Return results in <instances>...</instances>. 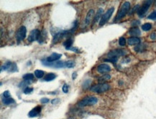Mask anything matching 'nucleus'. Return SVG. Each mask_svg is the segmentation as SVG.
Returning <instances> with one entry per match:
<instances>
[{"instance_id": "9", "label": "nucleus", "mask_w": 156, "mask_h": 119, "mask_svg": "<svg viewBox=\"0 0 156 119\" xmlns=\"http://www.w3.org/2000/svg\"><path fill=\"white\" fill-rule=\"evenodd\" d=\"M40 32L38 30H33L29 34V36L28 38V41L30 42H33L35 41H39L40 37Z\"/></svg>"}, {"instance_id": "13", "label": "nucleus", "mask_w": 156, "mask_h": 119, "mask_svg": "<svg viewBox=\"0 0 156 119\" xmlns=\"http://www.w3.org/2000/svg\"><path fill=\"white\" fill-rule=\"evenodd\" d=\"M61 56H62L61 54H57V53H53L50 56L47 57L46 61L47 62H55L56 61L60 59L61 58Z\"/></svg>"}, {"instance_id": "28", "label": "nucleus", "mask_w": 156, "mask_h": 119, "mask_svg": "<svg viewBox=\"0 0 156 119\" xmlns=\"http://www.w3.org/2000/svg\"><path fill=\"white\" fill-rule=\"evenodd\" d=\"M118 60V58L116 57H112V58H109V59H104V61H109V62H111V63H116Z\"/></svg>"}, {"instance_id": "29", "label": "nucleus", "mask_w": 156, "mask_h": 119, "mask_svg": "<svg viewBox=\"0 0 156 119\" xmlns=\"http://www.w3.org/2000/svg\"><path fill=\"white\" fill-rule=\"evenodd\" d=\"M147 18H148V19H150V20H156V11L153 12L150 15L147 17Z\"/></svg>"}, {"instance_id": "15", "label": "nucleus", "mask_w": 156, "mask_h": 119, "mask_svg": "<svg viewBox=\"0 0 156 119\" xmlns=\"http://www.w3.org/2000/svg\"><path fill=\"white\" fill-rule=\"evenodd\" d=\"M67 32H68L67 31H61V32H58L57 34H55V35H54V38H53V43H57V42H58L61 38H63L65 35V34H66Z\"/></svg>"}, {"instance_id": "22", "label": "nucleus", "mask_w": 156, "mask_h": 119, "mask_svg": "<svg viewBox=\"0 0 156 119\" xmlns=\"http://www.w3.org/2000/svg\"><path fill=\"white\" fill-rule=\"evenodd\" d=\"M111 79V76L109 75H102L101 76H100L99 78V82H106L107 80H109Z\"/></svg>"}, {"instance_id": "3", "label": "nucleus", "mask_w": 156, "mask_h": 119, "mask_svg": "<svg viewBox=\"0 0 156 119\" xmlns=\"http://www.w3.org/2000/svg\"><path fill=\"white\" fill-rule=\"evenodd\" d=\"M110 88V86H109L108 84H106V83H100L99 85H94L93 87H91V90L93 91L94 92H97V93H102V92H104L106 91H107L108 89Z\"/></svg>"}, {"instance_id": "5", "label": "nucleus", "mask_w": 156, "mask_h": 119, "mask_svg": "<svg viewBox=\"0 0 156 119\" xmlns=\"http://www.w3.org/2000/svg\"><path fill=\"white\" fill-rule=\"evenodd\" d=\"M26 33H27V29L25 26H21L16 32V39L18 43L22 41L25 37H26Z\"/></svg>"}, {"instance_id": "1", "label": "nucleus", "mask_w": 156, "mask_h": 119, "mask_svg": "<svg viewBox=\"0 0 156 119\" xmlns=\"http://www.w3.org/2000/svg\"><path fill=\"white\" fill-rule=\"evenodd\" d=\"M130 8V3L129 1H125L122 4V5L121 6L120 9L119 10L117 14L115 17V21H117V20H121L122 18H123L125 16V15L127 13V12L129 11Z\"/></svg>"}, {"instance_id": "17", "label": "nucleus", "mask_w": 156, "mask_h": 119, "mask_svg": "<svg viewBox=\"0 0 156 119\" xmlns=\"http://www.w3.org/2000/svg\"><path fill=\"white\" fill-rule=\"evenodd\" d=\"M103 11H104V10H103L102 8H99V9L98 10V12H97V13L96 14V16L94 17V20H93V25H94L96 22H97L98 20H99V19L101 20V17H102Z\"/></svg>"}, {"instance_id": "4", "label": "nucleus", "mask_w": 156, "mask_h": 119, "mask_svg": "<svg viewBox=\"0 0 156 119\" xmlns=\"http://www.w3.org/2000/svg\"><path fill=\"white\" fill-rule=\"evenodd\" d=\"M114 11V7H111L104 15H102V17H101V18L100 20L99 26H103L104 25H105L107 23V22L110 19L111 16L113 14Z\"/></svg>"}, {"instance_id": "14", "label": "nucleus", "mask_w": 156, "mask_h": 119, "mask_svg": "<svg viewBox=\"0 0 156 119\" xmlns=\"http://www.w3.org/2000/svg\"><path fill=\"white\" fill-rule=\"evenodd\" d=\"M94 15V10H90L88 12V13H87V15H86V18H85V24H86V25H89V24L91 23V22H92V19H93Z\"/></svg>"}, {"instance_id": "19", "label": "nucleus", "mask_w": 156, "mask_h": 119, "mask_svg": "<svg viewBox=\"0 0 156 119\" xmlns=\"http://www.w3.org/2000/svg\"><path fill=\"white\" fill-rule=\"evenodd\" d=\"M2 102L4 105H10L12 104V103H15V100L12 97H4L2 99Z\"/></svg>"}, {"instance_id": "10", "label": "nucleus", "mask_w": 156, "mask_h": 119, "mask_svg": "<svg viewBox=\"0 0 156 119\" xmlns=\"http://www.w3.org/2000/svg\"><path fill=\"white\" fill-rule=\"evenodd\" d=\"M125 54V51L122 49H116L114 51H110L108 54V57L109 58H112V57H116L118 58V56H124Z\"/></svg>"}, {"instance_id": "2", "label": "nucleus", "mask_w": 156, "mask_h": 119, "mask_svg": "<svg viewBox=\"0 0 156 119\" xmlns=\"http://www.w3.org/2000/svg\"><path fill=\"white\" fill-rule=\"evenodd\" d=\"M98 102V99L96 97L94 96H89L86 97L83 99H82L81 101L78 103V105L80 107H84V106H89V105H94Z\"/></svg>"}, {"instance_id": "8", "label": "nucleus", "mask_w": 156, "mask_h": 119, "mask_svg": "<svg viewBox=\"0 0 156 119\" xmlns=\"http://www.w3.org/2000/svg\"><path fill=\"white\" fill-rule=\"evenodd\" d=\"M151 4H152V1H145L144 4H143V5L140 8V10L138 12L139 16H140V17L144 16L145 14L147 12V10L150 8Z\"/></svg>"}, {"instance_id": "18", "label": "nucleus", "mask_w": 156, "mask_h": 119, "mask_svg": "<svg viewBox=\"0 0 156 119\" xmlns=\"http://www.w3.org/2000/svg\"><path fill=\"white\" fill-rule=\"evenodd\" d=\"M129 34L131 35H132V37H136V36H139L140 35L141 32L140 29L138 28H131L129 31Z\"/></svg>"}, {"instance_id": "34", "label": "nucleus", "mask_w": 156, "mask_h": 119, "mask_svg": "<svg viewBox=\"0 0 156 119\" xmlns=\"http://www.w3.org/2000/svg\"><path fill=\"white\" fill-rule=\"evenodd\" d=\"M68 50L73 51V52H76V53H79V50H78L77 48H75V47H71V48H70Z\"/></svg>"}, {"instance_id": "24", "label": "nucleus", "mask_w": 156, "mask_h": 119, "mask_svg": "<svg viewBox=\"0 0 156 119\" xmlns=\"http://www.w3.org/2000/svg\"><path fill=\"white\" fill-rule=\"evenodd\" d=\"M152 28V25L150 23H145L142 25V29L144 31H148Z\"/></svg>"}, {"instance_id": "26", "label": "nucleus", "mask_w": 156, "mask_h": 119, "mask_svg": "<svg viewBox=\"0 0 156 119\" xmlns=\"http://www.w3.org/2000/svg\"><path fill=\"white\" fill-rule=\"evenodd\" d=\"M65 67L72 68L75 66V64L73 61H68L65 62Z\"/></svg>"}, {"instance_id": "27", "label": "nucleus", "mask_w": 156, "mask_h": 119, "mask_svg": "<svg viewBox=\"0 0 156 119\" xmlns=\"http://www.w3.org/2000/svg\"><path fill=\"white\" fill-rule=\"evenodd\" d=\"M119 44L121 46H124L126 44V39L124 37H121L119 39Z\"/></svg>"}, {"instance_id": "35", "label": "nucleus", "mask_w": 156, "mask_h": 119, "mask_svg": "<svg viewBox=\"0 0 156 119\" xmlns=\"http://www.w3.org/2000/svg\"><path fill=\"white\" fill-rule=\"evenodd\" d=\"M150 38L152 39V40H155L156 38V34L155 32H153L151 35H150Z\"/></svg>"}, {"instance_id": "33", "label": "nucleus", "mask_w": 156, "mask_h": 119, "mask_svg": "<svg viewBox=\"0 0 156 119\" xmlns=\"http://www.w3.org/2000/svg\"><path fill=\"white\" fill-rule=\"evenodd\" d=\"M40 102L43 103V104H46V103H47L49 102V99H47V98H42L41 100H40Z\"/></svg>"}, {"instance_id": "6", "label": "nucleus", "mask_w": 156, "mask_h": 119, "mask_svg": "<svg viewBox=\"0 0 156 119\" xmlns=\"http://www.w3.org/2000/svg\"><path fill=\"white\" fill-rule=\"evenodd\" d=\"M3 70H7L9 72H17V66L16 65L15 63H12L10 61H8L7 63H5L3 66H1V72H2Z\"/></svg>"}, {"instance_id": "12", "label": "nucleus", "mask_w": 156, "mask_h": 119, "mask_svg": "<svg viewBox=\"0 0 156 119\" xmlns=\"http://www.w3.org/2000/svg\"><path fill=\"white\" fill-rule=\"evenodd\" d=\"M41 110H42V108L40 106H36V107H35L32 110H31L29 112L28 116L30 118H35V117L38 116L39 113L41 112Z\"/></svg>"}, {"instance_id": "20", "label": "nucleus", "mask_w": 156, "mask_h": 119, "mask_svg": "<svg viewBox=\"0 0 156 119\" xmlns=\"http://www.w3.org/2000/svg\"><path fill=\"white\" fill-rule=\"evenodd\" d=\"M55 74H53V73H49V74H47L45 76V77H44V79H43V81H45V82H50V81H52V80H53L55 78Z\"/></svg>"}, {"instance_id": "30", "label": "nucleus", "mask_w": 156, "mask_h": 119, "mask_svg": "<svg viewBox=\"0 0 156 119\" xmlns=\"http://www.w3.org/2000/svg\"><path fill=\"white\" fill-rule=\"evenodd\" d=\"M32 91H33V88L26 87V88L24 90V92H25V94H30V93H31Z\"/></svg>"}, {"instance_id": "11", "label": "nucleus", "mask_w": 156, "mask_h": 119, "mask_svg": "<svg viewBox=\"0 0 156 119\" xmlns=\"http://www.w3.org/2000/svg\"><path fill=\"white\" fill-rule=\"evenodd\" d=\"M97 72L100 74H105L111 71V67L109 66L108 64H100L97 66L96 69Z\"/></svg>"}, {"instance_id": "37", "label": "nucleus", "mask_w": 156, "mask_h": 119, "mask_svg": "<svg viewBox=\"0 0 156 119\" xmlns=\"http://www.w3.org/2000/svg\"><path fill=\"white\" fill-rule=\"evenodd\" d=\"M57 101H58V100L54 99V100H52V103H53V104H55V103H57Z\"/></svg>"}, {"instance_id": "25", "label": "nucleus", "mask_w": 156, "mask_h": 119, "mask_svg": "<svg viewBox=\"0 0 156 119\" xmlns=\"http://www.w3.org/2000/svg\"><path fill=\"white\" fill-rule=\"evenodd\" d=\"M22 78H23V79H25V81H29V80H32V79H34V75H32V74H30V73L26 74V75H23Z\"/></svg>"}, {"instance_id": "32", "label": "nucleus", "mask_w": 156, "mask_h": 119, "mask_svg": "<svg viewBox=\"0 0 156 119\" xmlns=\"http://www.w3.org/2000/svg\"><path fill=\"white\" fill-rule=\"evenodd\" d=\"M3 96L4 97H10V93L8 90H6L3 92Z\"/></svg>"}, {"instance_id": "23", "label": "nucleus", "mask_w": 156, "mask_h": 119, "mask_svg": "<svg viewBox=\"0 0 156 119\" xmlns=\"http://www.w3.org/2000/svg\"><path fill=\"white\" fill-rule=\"evenodd\" d=\"M34 75H35V76L37 78L40 79V78H42V77L43 76V75H44V72L42 71V70H35Z\"/></svg>"}, {"instance_id": "21", "label": "nucleus", "mask_w": 156, "mask_h": 119, "mask_svg": "<svg viewBox=\"0 0 156 119\" xmlns=\"http://www.w3.org/2000/svg\"><path fill=\"white\" fill-rule=\"evenodd\" d=\"M72 44H73V41H72V39H68V40H66L64 43H63V45L65 47V49L66 50H68L70 48H71L72 46Z\"/></svg>"}, {"instance_id": "16", "label": "nucleus", "mask_w": 156, "mask_h": 119, "mask_svg": "<svg viewBox=\"0 0 156 119\" xmlns=\"http://www.w3.org/2000/svg\"><path fill=\"white\" fill-rule=\"evenodd\" d=\"M140 43V39L138 37H130L127 39V43L129 45H138Z\"/></svg>"}, {"instance_id": "7", "label": "nucleus", "mask_w": 156, "mask_h": 119, "mask_svg": "<svg viewBox=\"0 0 156 119\" xmlns=\"http://www.w3.org/2000/svg\"><path fill=\"white\" fill-rule=\"evenodd\" d=\"M43 64L47 66L54 67V68H63L65 66V62L63 61H56V62H47L46 60L42 61Z\"/></svg>"}, {"instance_id": "31", "label": "nucleus", "mask_w": 156, "mask_h": 119, "mask_svg": "<svg viewBox=\"0 0 156 119\" xmlns=\"http://www.w3.org/2000/svg\"><path fill=\"white\" fill-rule=\"evenodd\" d=\"M62 89H63V92L64 93H67V92H68V85H66V84L63 85V87H62Z\"/></svg>"}, {"instance_id": "36", "label": "nucleus", "mask_w": 156, "mask_h": 119, "mask_svg": "<svg viewBox=\"0 0 156 119\" xmlns=\"http://www.w3.org/2000/svg\"><path fill=\"white\" fill-rule=\"evenodd\" d=\"M77 73L76 72H73V75H72V79H75L76 78V76H77Z\"/></svg>"}]
</instances>
